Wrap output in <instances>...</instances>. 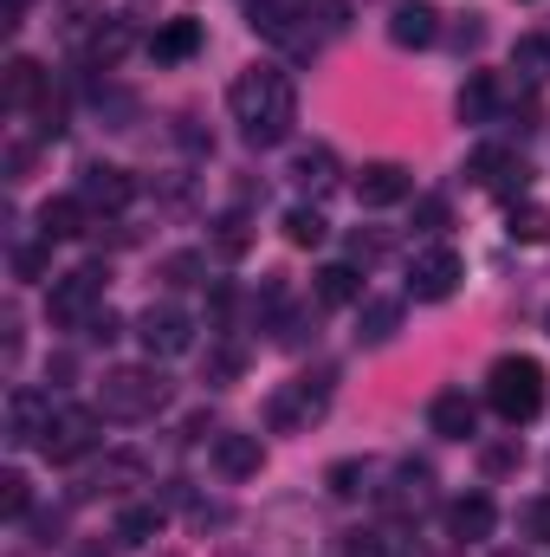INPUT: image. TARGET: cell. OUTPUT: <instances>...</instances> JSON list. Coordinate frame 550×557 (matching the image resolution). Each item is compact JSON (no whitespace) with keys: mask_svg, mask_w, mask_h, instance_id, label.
<instances>
[{"mask_svg":"<svg viewBox=\"0 0 550 557\" xmlns=\"http://www.w3.org/2000/svg\"><path fill=\"white\" fill-rule=\"evenodd\" d=\"M227 104H234L240 137L253 143V149L285 143L291 137V124H298V91H291V78H285L278 65H253V72H240L234 91H227Z\"/></svg>","mask_w":550,"mask_h":557,"instance_id":"1","label":"cell"},{"mask_svg":"<svg viewBox=\"0 0 550 557\" xmlns=\"http://www.w3.org/2000/svg\"><path fill=\"white\" fill-rule=\"evenodd\" d=\"M486 403H492L499 421L525 428V421L545 409V363H538V357H499V363L486 370Z\"/></svg>","mask_w":550,"mask_h":557,"instance_id":"2","label":"cell"},{"mask_svg":"<svg viewBox=\"0 0 550 557\" xmlns=\"http://www.w3.org/2000/svg\"><path fill=\"white\" fill-rule=\"evenodd\" d=\"M162 403H168V376H162L155 363H124V370H111L104 389H98V409L117 416V421H149Z\"/></svg>","mask_w":550,"mask_h":557,"instance_id":"3","label":"cell"},{"mask_svg":"<svg viewBox=\"0 0 550 557\" xmlns=\"http://www.w3.org/2000/svg\"><path fill=\"white\" fill-rule=\"evenodd\" d=\"M104 267H78V273L52 278V292H46V318L59 324V331H72V324H91V311H98V298H104Z\"/></svg>","mask_w":550,"mask_h":557,"instance_id":"4","label":"cell"},{"mask_svg":"<svg viewBox=\"0 0 550 557\" xmlns=\"http://www.w3.org/2000/svg\"><path fill=\"white\" fill-rule=\"evenodd\" d=\"M460 278H466V260H460L453 247H421L414 267H409V292L421 305H440V298L460 292Z\"/></svg>","mask_w":550,"mask_h":557,"instance_id":"5","label":"cell"},{"mask_svg":"<svg viewBox=\"0 0 550 557\" xmlns=\"http://www.w3.org/2000/svg\"><path fill=\"white\" fill-rule=\"evenodd\" d=\"M324 409H330V370H317V376H298L291 389H278V396H273V428H278V434H291V428H311Z\"/></svg>","mask_w":550,"mask_h":557,"instance_id":"6","label":"cell"},{"mask_svg":"<svg viewBox=\"0 0 550 557\" xmlns=\"http://www.w3.org/2000/svg\"><path fill=\"white\" fill-rule=\"evenodd\" d=\"M98 447V416L91 409H59L52 428H46V441H39V454L52 460V467H72V460H85Z\"/></svg>","mask_w":550,"mask_h":557,"instance_id":"7","label":"cell"},{"mask_svg":"<svg viewBox=\"0 0 550 557\" xmlns=\"http://www.w3.org/2000/svg\"><path fill=\"white\" fill-rule=\"evenodd\" d=\"M137 337H142V350H149V363H155V357H182L195 344V324H188L182 305H149L137 318Z\"/></svg>","mask_w":550,"mask_h":557,"instance_id":"8","label":"cell"},{"mask_svg":"<svg viewBox=\"0 0 550 557\" xmlns=\"http://www.w3.org/2000/svg\"><path fill=\"white\" fill-rule=\"evenodd\" d=\"M466 175L479 182V188H499V195H525V162H518V149H499V143H486V149H473V162H466Z\"/></svg>","mask_w":550,"mask_h":557,"instance_id":"9","label":"cell"},{"mask_svg":"<svg viewBox=\"0 0 550 557\" xmlns=\"http://www.w3.org/2000/svg\"><path fill=\"white\" fill-rule=\"evenodd\" d=\"M78 201H85V208H104V214H117V208H130V201H137V182H130V169H111V162H85Z\"/></svg>","mask_w":550,"mask_h":557,"instance_id":"10","label":"cell"},{"mask_svg":"<svg viewBox=\"0 0 550 557\" xmlns=\"http://www.w3.org/2000/svg\"><path fill=\"white\" fill-rule=\"evenodd\" d=\"M409 195H414V175L402 162H363V175H357V201L363 208H396Z\"/></svg>","mask_w":550,"mask_h":557,"instance_id":"11","label":"cell"},{"mask_svg":"<svg viewBox=\"0 0 550 557\" xmlns=\"http://www.w3.org/2000/svg\"><path fill=\"white\" fill-rule=\"evenodd\" d=\"M492 525H499V506H492L486 493H460V499L447 506V532H453L460 545H486Z\"/></svg>","mask_w":550,"mask_h":557,"instance_id":"12","label":"cell"},{"mask_svg":"<svg viewBox=\"0 0 550 557\" xmlns=\"http://www.w3.org/2000/svg\"><path fill=\"white\" fill-rule=\"evenodd\" d=\"M46 428H52V403H46L39 389H13V396H7V441H13V447L46 441Z\"/></svg>","mask_w":550,"mask_h":557,"instance_id":"13","label":"cell"},{"mask_svg":"<svg viewBox=\"0 0 550 557\" xmlns=\"http://www.w3.org/2000/svg\"><path fill=\"white\" fill-rule=\"evenodd\" d=\"M427 428H434L440 441H473V428H479L473 396H466V389H440V396L427 403Z\"/></svg>","mask_w":550,"mask_h":557,"instance_id":"14","label":"cell"},{"mask_svg":"<svg viewBox=\"0 0 550 557\" xmlns=\"http://www.w3.org/2000/svg\"><path fill=\"white\" fill-rule=\"evenodd\" d=\"M214 467H221L227 480H253V473L266 467L260 434H221V441H214Z\"/></svg>","mask_w":550,"mask_h":557,"instance_id":"15","label":"cell"},{"mask_svg":"<svg viewBox=\"0 0 550 557\" xmlns=\"http://www.w3.org/2000/svg\"><path fill=\"white\" fill-rule=\"evenodd\" d=\"M389 39H396V46H434V39H440V13H434L427 0H402L396 20H389Z\"/></svg>","mask_w":550,"mask_h":557,"instance_id":"16","label":"cell"},{"mask_svg":"<svg viewBox=\"0 0 550 557\" xmlns=\"http://www.w3.org/2000/svg\"><path fill=\"white\" fill-rule=\"evenodd\" d=\"M149 52H155V65H182V59H195V52H201V20H168V26L149 39Z\"/></svg>","mask_w":550,"mask_h":557,"instance_id":"17","label":"cell"},{"mask_svg":"<svg viewBox=\"0 0 550 557\" xmlns=\"http://www.w3.org/2000/svg\"><path fill=\"white\" fill-rule=\"evenodd\" d=\"M85 214H91V208H85L78 195L46 201V208H39V240H78V234H85Z\"/></svg>","mask_w":550,"mask_h":557,"instance_id":"18","label":"cell"},{"mask_svg":"<svg viewBox=\"0 0 550 557\" xmlns=\"http://www.w3.org/2000/svg\"><path fill=\"white\" fill-rule=\"evenodd\" d=\"M291 182H298V188H311V195H324V188L337 182V156H330L324 143L298 149V156H291Z\"/></svg>","mask_w":550,"mask_h":557,"instance_id":"19","label":"cell"},{"mask_svg":"<svg viewBox=\"0 0 550 557\" xmlns=\"http://www.w3.org/2000/svg\"><path fill=\"white\" fill-rule=\"evenodd\" d=\"M396 324H402V305H396V298H363V305H357V337H363V344H389Z\"/></svg>","mask_w":550,"mask_h":557,"instance_id":"20","label":"cell"},{"mask_svg":"<svg viewBox=\"0 0 550 557\" xmlns=\"http://www.w3.org/2000/svg\"><path fill=\"white\" fill-rule=\"evenodd\" d=\"M291 20H298V0H247V26L260 39H291Z\"/></svg>","mask_w":550,"mask_h":557,"instance_id":"21","label":"cell"},{"mask_svg":"<svg viewBox=\"0 0 550 557\" xmlns=\"http://www.w3.org/2000/svg\"><path fill=\"white\" fill-rule=\"evenodd\" d=\"M492 98H499V85H492V72H473V78L460 85V98H453V111H460V124H486V117H492Z\"/></svg>","mask_w":550,"mask_h":557,"instance_id":"22","label":"cell"},{"mask_svg":"<svg viewBox=\"0 0 550 557\" xmlns=\"http://www.w3.org/2000/svg\"><path fill=\"white\" fill-rule=\"evenodd\" d=\"M39 98H46V72H39L33 59H13V65H7V104L26 111V104H39Z\"/></svg>","mask_w":550,"mask_h":557,"instance_id":"23","label":"cell"},{"mask_svg":"<svg viewBox=\"0 0 550 557\" xmlns=\"http://www.w3.org/2000/svg\"><path fill=\"white\" fill-rule=\"evenodd\" d=\"M155 532H162V506H124V512H117V545L142 552Z\"/></svg>","mask_w":550,"mask_h":557,"instance_id":"24","label":"cell"},{"mask_svg":"<svg viewBox=\"0 0 550 557\" xmlns=\"http://www.w3.org/2000/svg\"><path fill=\"white\" fill-rule=\"evenodd\" d=\"M317 298L324 305H363V273L357 267H324L317 273Z\"/></svg>","mask_w":550,"mask_h":557,"instance_id":"25","label":"cell"},{"mask_svg":"<svg viewBox=\"0 0 550 557\" xmlns=\"http://www.w3.org/2000/svg\"><path fill=\"white\" fill-rule=\"evenodd\" d=\"M214 253H221V260L253 253V221H247V214H221V221H214Z\"/></svg>","mask_w":550,"mask_h":557,"instance_id":"26","label":"cell"},{"mask_svg":"<svg viewBox=\"0 0 550 557\" xmlns=\"http://www.w3.org/2000/svg\"><path fill=\"white\" fill-rule=\"evenodd\" d=\"M324 234H330V221L317 208H285V240L291 247H324Z\"/></svg>","mask_w":550,"mask_h":557,"instance_id":"27","label":"cell"},{"mask_svg":"<svg viewBox=\"0 0 550 557\" xmlns=\"http://www.w3.org/2000/svg\"><path fill=\"white\" fill-rule=\"evenodd\" d=\"M512 72H525L532 85H545V78H550V39H538V33H525V39L512 46Z\"/></svg>","mask_w":550,"mask_h":557,"instance_id":"28","label":"cell"},{"mask_svg":"<svg viewBox=\"0 0 550 557\" xmlns=\"http://www.w3.org/2000/svg\"><path fill=\"white\" fill-rule=\"evenodd\" d=\"M137 480H142V460H137V454H111V460L98 467L91 493H117V486H137Z\"/></svg>","mask_w":550,"mask_h":557,"instance_id":"29","label":"cell"},{"mask_svg":"<svg viewBox=\"0 0 550 557\" xmlns=\"http://www.w3.org/2000/svg\"><path fill=\"white\" fill-rule=\"evenodd\" d=\"M512 240H525V247H538V240H550V208H538V201L512 208Z\"/></svg>","mask_w":550,"mask_h":557,"instance_id":"30","label":"cell"},{"mask_svg":"<svg viewBox=\"0 0 550 557\" xmlns=\"http://www.w3.org/2000/svg\"><path fill=\"white\" fill-rule=\"evenodd\" d=\"M324 480H330V493H337V499H357V493L370 486V460H337Z\"/></svg>","mask_w":550,"mask_h":557,"instance_id":"31","label":"cell"},{"mask_svg":"<svg viewBox=\"0 0 550 557\" xmlns=\"http://www.w3.org/2000/svg\"><path fill=\"white\" fill-rule=\"evenodd\" d=\"M26 506H33L26 473H0V512H7V519H26Z\"/></svg>","mask_w":550,"mask_h":557,"instance_id":"32","label":"cell"},{"mask_svg":"<svg viewBox=\"0 0 550 557\" xmlns=\"http://www.w3.org/2000/svg\"><path fill=\"white\" fill-rule=\"evenodd\" d=\"M52 267V240H39V247H13V273L20 278H46Z\"/></svg>","mask_w":550,"mask_h":557,"instance_id":"33","label":"cell"},{"mask_svg":"<svg viewBox=\"0 0 550 557\" xmlns=\"http://www.w3.org/2000/svg\"><path fill=\"white\" fill-rule=\"evenodd\" d=\"M162 278H168V285H195V278H201V253H168V260H162Z\"/></svg>","mask_w":550,"mask_h":557,"instance_id":"34","label":"cell"},{"mask_svg":"<svg viewBox=\"0 0 550 557\" xmlns=\"http://www.w3.org/2000/svg\"><path fill=\"white\" fill-rule=\"evenodd\" d=\"M525 532H532L538 545H550V493H545V499H532V506H525Z\"/></svg>","mask_w":550,"mask_h":557,"instance_id":"35","label":"cell"},{"mask_svg":"<svg viewBox=\"0 0 550 557\" xmlns=\"http://www.w3.org/2000/svg\"><path fill=\"white\" fill-rule=\"evenodd\" d=\"M240 370H247V357H240V350H214V363H208V376H214V383H234Z\"/></svg>","mask_w":550,"mask_h":557,"instance_id":"36","label":"cell"},{"mask_svg":"<svg viewBox=\"0 0 550 557\" xmlns=\"http://www.w3.org/2000/svg\"><path fill=\"white\" fill-rule=\"evenodd\" d=\"M85 337H91V344H111V337H117V311H91Z\"/></svg>","mask_w":550,"mask_h":557,"instance_id":"37","label":"cell"},{"mask_svg":"<svg viewBox=\"0 0 550 557\" xmlns=\"http://www.w3.org/2000/svg\"><path fill=\"white\" fill-rule=\"evenodd\" d=\"M414 221H421V234H440V227H447V208H440V201H421Z\"/></svg>","mask_w":550,"mask_h":557,"instance_id":"38","label":"cell"},{"mask_svg":"<svg viewBox=\"0 0 550 557\" xmlns=\"http://www.w3.org/2000/svg\"><path fill=\"white\" fill-rule=\"evenodd\" d=\"M350 557H389V552H383V539H357V545H350Z\"/></svg>","mask_w":550,"mask_h":557,"instance_id":"39","label":"cell"},{"mask_svg":"<svg viewBox=\"0 0 550 557\" xmlns=\"http://www.w3.org/2000/svg\"><path fill=\"white\" fill-rule=\"evenodd\" d=\"M26 7H33V0H7V13H0V20H7V26H20V13H26Z\"/></svg>","mask_w":550,"mask_h":557,"instance_id":"40","label":"cell"},{"mask_svg":"<svg viewBox=\"0 0 550 557\" xmlns=\"http://www.w3.org/2000/svg\"><path fill=\"white\" fill-rule=\"evenodd\" d=\"M85 557H104V552H85Z\"/></svg>","mask_w":550,"mask_h":557,"instance_id":"41","label":"cell"}]
</instances>
